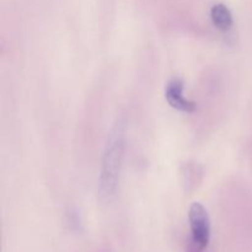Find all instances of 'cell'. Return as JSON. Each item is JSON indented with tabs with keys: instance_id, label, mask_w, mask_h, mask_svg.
Masks as SVG:
<instances>
[{
	"instance_id": "1",
	"label": "cell",
	"mask_w": 252,
	"mask_h": 252,
	"mask_svg": "<svg viewBox=\"0 0 252 252\" xmlns=\"http://www.w3.org/2000/svg\"><path fill=\"white\" fill-rule=\"evenodd\" d=\"M125 153V132L123 125L118 122L108 135L101 165L98 197L102 202L110 201L115 194L120 180Z\"/></svg>"
},
{
	"instance_id": "2",
	"label": "cell",
	"mask_w": 252,
	"mask_h": 252,
	"mask_svg": "<svg viewBox=\"0 0 252 252\" xmlns=\"http://www.w3.org/2000/svg\"><path fill=\"white\" fill-rule=\"evenodd\" d=\"M191 239L189 240L203 249H208L211 243V219L208 212L198 202L191 204L189 211Z\"/></svg>"
},
{
	"instance_id": "3",
	"label": "cell",
	"mask_w": 252,
	"mask_h": 252,
	"mask_svg": "<svg viewBox=\"0 0 252 252\" xmlns=\"http://www.w3.org/2000/svg\"><path fill=\"white\" fill-rule=\"evenodd\" d=\"M165 97L172 108L181 112H192L196 108V103L184 96V81L181 79H172L166 84Z\"/></svg>"
},
{
	"instance_id": "4",
	"label": "cell",
	"mask_w": 252,
	"mask_h": 252,
	"mask_svg": "<svg viewBox=\"0 0 252 252\" xmlns=\"http://www.w3.org/2000/svg\"><path fill=\"white\" fill-rule=\"evenodd\" d=\"M211 19L214 26L223 32L229 31L233 27L234 20L231 11L226 5L221 4V2H218V4L212 6Z\"/></svg>"
},
{
	"instance_id": "5",
	"label": "cell",
	"mask_w": 252,
	"mask_h": 252,
	"mask_svg": "<svg viewBox=\"0 0 252 252\" xmlns=\"http://www.w3.org/2000/svg\"><path fill=\"white\" fill-rule=\"evenodd\" d=\"M186 252H207V249L201 248V246L196 245V244L192 243V241L189 240V245H187V250H186Z\"/></svg>"
}]
</instances>
